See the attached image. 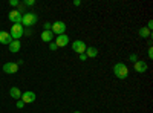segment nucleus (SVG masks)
I'll return each mask as SVG.
<instances>
[{
    "instance_id": "1",
    "label": "nucleus",
    "mask_w": 153,
    "mask_h": 113,
    "mask_svg": "<svg viewBox=\"0 0 153 113\" xmlns=\"http://www.w3.org/2000/svg\"><path fill=\"white\" fill-rule=\"evenodd\" d=\"M113 75L120 80H126L129 77V69H127V66L124 63H117V64L113 66Z\"/></svg>"
},
{
    "instance_id": "2",
    "label": "nucleus",
    "mask_w": 153,
    "mask_h": 113,
    "mask_svg": "<svg viewBox=\"0 0 153 113\" xmlns=\"http://www.w3.org/2000/svg\"><path fill=\"white\" fill-rule=\"evenodd\" d=\"M9 35L12 37V40H20L22 37L25 35V29L22 24H12L11 26V31H9Z\"/></svg>"
},
{
    "instance_id": "3",
    "label": "nucleus",
    "mask_w": 153,
    "mask_h": 113,
    "mask_svg": "<svg viewBox=\"0 0 153 113\" xmlns=\"http://www.w3.org/2000/svg\"><path fill=\"white\" fill-rule=\"evenodd\" d=\"M37 23V16L32 14V12H25L22 16V26H32V24Z\"/></svg>"
},
{
    "instance_id": "4",
    "label": "nucleus",
    "mask_w": 153,
    "mask_h": 113,
    "mask_svg": "<svg viewBox=\"0 0 153 113\" xmlns=\"http://www.w3.org/2000/svg\"><path fill=\"white\" fill-rule=\"evenodd\" d=\"M51 31H52V34L54 35H63L65 34V31H66V24H65V21H55V23H52V28H51Z\"/></svg>"
},
{
    "instance_id": "5",
    "label": "nucleus",
    "mask_w": 153,
    "mask_h": 113,
    "mask_svg": "<svg viewBox=\"0 0 153 113\" xmlns=\"http://www.w3.org/2000/svg\"><path fill=\"white\" fill-rule=\"evenodd\" d=\"M72 49H74V52H76L78 55H81V54L86 52L87 46H86V43L81 41V40H75V41L72 43Z\"/></svg>"
},
{
    "instance_id": "6",
    "label": "nucleus",
    "mask_w": 153,
    "mask_h": 113,
    "mask_svg": "<svg viewBox=\"0 0 153 113\" xmlns=\"http://www.w3.org/2000/svg\"><path fill=\"white\" fill-rule=\"evenodd\" d=\"M54 43L57 44V47H65V46H68V44H69V37H68L66 34H63V35H57Z\"/></svg>"
},
{
    "instance_id": "7",
    "label": "nucleus",
    "mask_w": 153,
    "mask_h": 113,
    "mask_svg": "<svg viewBox=\"0 0 153 113\" xmlns=\"http://www.w3.org/2000/svg\"><path fill=\"white\" fill-rule=\"evenodd\" d=\"M9 20L14 23V24H22V14L17 11V9H12V11H9Z\"/></svg>"
},
{
    "instance_id": "8",
    "label": "nucleus",
    "mask_w": 153,
    "mask_h": 113,
    "mask_svg": "<svg viewBox=\"0 0 153 113\" xmlns=\"http://www.w3.org/2000/svg\"><path fill=\"white\" fill-rule=\"evenodd\" d=\"M17 70H19V64H17V63L9 61V63H5V64H3V72L5 73H17Z\"/></svg>"
},
{
    "instance_id": "9",
    "label": "nucleus",
    "mask_w": 153,
    "mask_h": 113,
    "mask_svg": "<svg viewBox=\"0 0 153 113\" xmlns=\"http://www.w3.org/2000/svg\"><path fill=\"white\" fill-rule=\"evenodd\" d=\"M22 101H23L25 104H31V103H34V101H35V93L31 92V90L22 93Z\"/></svg>"
},
{
    "instance_id": "10",
    "label": "nucleus",
    "mask_w": 153,
    "mask_h": 113,
    "mask_svg": "<svg viewBox=\"0 0 153 113\" xmlns=\"http://www.w3.org/2000/svg\"><path fill=\"white\" fill-rule=\"evenodd\" d=\"M12 41V37L9 35V32L6 31H0V44H8Z\"/></svg>"
},
{
    "instance_id": "11",
    "label": "nucleus",
    "mask_w": 153,
    "mask_h": 113,
    "mask_svg": "<svg viewBox=\"0 0 153 113\" xmlns=\"http://www.w3.org/2000/svg\"><path fill=\"white\" fill-rule=\"evenodd\" d=\"M133 67H135V70H136L138 73H144V72L147 70L149 66H147V63H146V61H136Z\"/></svg>"
},
{
    "instance_id": "12",
    "label": "nucleus",
    "mask_w": 153,
    "mask_h": 113,
    "mask_svg": "<svg viewBox=\"0 0 153 113\" xmlns=\"http://www.w3.org/2000/svg\"><path fill=\"white\" fill-rule=\"evenodd\" d=\"M20 49H22V43H20V40H12V41L9 43V51H11L12 54L19 52Z\"/></svg>"
},
{
    "instance_id": "13",
    "label": "nucleus",
    "mask_w": 153,
    "mask_h": 113,
    "mask_svg": "<svg viewBox=\"0 0 153 113\" xmlns=\"http://www.w3.org/2000/svg\"><path fill=\"white\" fill-rule=\"evenodd\" d=\"M54 37H55V35L52 34V31H43V32H42V40H43L45 43H51Z\"/></svg>"
},
{
    "instance_id": "14",
    "label": "nucleus",
    "mask_w": 153,
    "mask_h": 113,
    "mask_svg": "<svg viewBox=\"0 0 153 113\" xmlns=\"http://www.w3.org/2000/svg\"><path fill=\"white\" fill-rule=\"evenodd\" d=\"M84 54H86L87 58H95V57L98 55V49L94 47V46H91V47H87V49H86V52H84Z\"/></svg>"
},
{
    "instance_id": "15",
    "label": "nucleus",
    "mask_w": 153,
    "mask_h": 113,
    "mask_svg": "<svg viewBox=\"0 0 153 113\" xmlns=\"http://www.w3.org/2000/svg\"><path fill=\"white\" fill-rule=\"evenodd\" d=\"M138 34H139V37H141V38H150V37H152V31L147 29L146 26H143L141 29H139Z\"/></svg>"
},
{
    "instance_id": "16",
    "label": "nucleus",
    "mask_w": 153,
    "mask_h": 113,
    "mask_svg": "<svg viewBox=\"0 0 153 113\" xmlns=\"http://www.w3.org/2000/svg\"><path fill=\"white\" fill-rule=\"evenodd\" d=\"M9 95L12 98H16V99H20L22 98V92H20L19 87H11V89H9Z\"/></svg>"
},
{
    "instance_id": "17",
    "label": "nucleus",
    "mask_w": 153,
    "mask_h": 113,
    "mask_svg": "<svg viewBox=\"0 0 153 113\" xmlns=\"http://www.w3.org/2000/svg\"><path fill=\"white\" fill-rule=\"evenodd\" d=\"M51 28H52V23H49V21L43 24V31H51Z\"/></svg>"
},
{
    "instance_id": "18",
    "label": "nucleus",
    "mask_w": 153,
    "mask_h": 113,
    "mask_svg": "<svg viewBox=\"0 0 153 113\" xmlns=\"http://www.w3.org/2000/svg\"><path fill=\"white\" fill-rule=\"evenodd\" d=\"M129 60H130V61H133V63H136V61H138V55H136V54H130Z\"/></svg>"
},
{
    "instance_id": "19",
    "label": "nucleus",
    "mask_w": 153,
    "mask_h": 113,
    "mask_svg": "<svg viewBox=\"0 0 153 113\" xmlns=\"http://www.w3.org/2000/svg\"><path fill=\"white\" fill-rule=\"evenodd\" d=\"M35 5V0H26L25 2V6H34Z\"/></svg>"
},
{
    "instance_id": "20",
    "label": "nucleus",
    "mask_w": 153,
    "mask_h": 113,
    "mask_svg": "<svg viewBox=\"0 0 153 113\" xmlns=\"http://www.w3.org/2000/svg\"><path fill=\"white\" fill-rule=\"evenodd\" d=\"M49 49H51V51H57L58 47H57V44H55L54 41H51V44H49Z\"/></svg>"
},
{
    "instance_id": "21",
    "label": "nucleus",
    "mask_w": 153,
    "mask_h": 113,
    "mask_svg": "<svg viewBox=\"0 0 153 113\" xmlns=\"http://www.w3.org/2000/svg\"><path fill=\"white\" fill-rule=\"evenodd\" d=\"M17 8H19V9H17V11H19V12H20V14H22V12H25V3H22V5H20V3H19V6H17Z\"/></svg>"
},
{
    "instance_id": "22",
    "label": "nucleus",
    "mask_w": 153,
    "mask_h": 113,
    "mask_svg": "<svg viewBox=\"0 0 153 113\" xmlns=\"http://www.w3.org/2000/svg\"><path fill=\"white\" fill-rule=\"evenodd\" d=\"M9 5L14 6V8H17V6H19V2H17V0H9Z\"/></svg>"
},
{
    "instance_id": "23",
    "label": "nucleus",
    "mask_w": 153,
    "mask_h": 113,
    "mask_svg": "<svg viewBox=\"0 0 153 113\" xmlns=\"http://www.w3.org/2000/svg\"><path fill=\"white\" fill-rule=\"evenodd\" d=\"M25 107V103L22 101V99H19V101H17V109H23Z\"/></svg>"
},
{
    "instance_id": "24",
    "label": "nucleus",
    "mask_w": 153,
    "mask_h": 113,
    "mask_svg": "<svg viewBox=\"0 0 153 113\" xmlns=\"http://www.w3.org/2000/svg\"><path fill=\"white\" fill-rule=\"evenodd\" d=\"M149 58H150V60L153 58V49H152V46L149 47Z\"/></svg>"
},
{
    "instance_id": "25",
    "label": "nucleus",
    "mask_w": 153,
    "mask_h": 113,
    "mask_svg": "<svg viewBox=\"0 0 153 113\" xmlns=\"http://www.w3.org/2000/svg\"><path fill=\"white\" fill-rule=\"evenodd\" d=\"M86 60H87L86 54H81V55H80V61H86Z\"/></svg>"
},
{
    "instance_id": "26",
    "label": "nucleus",
    "mask_w": 153,
    "mask_h": 113,
    "mask_svg": "<svg viewBox=\"0 0 153 113\" xmlns=\"http://www.w3.org/2000/svg\"><path fill=\"white\" fill-rule=\"evenodd\" d=\"M74 5H75V6H80L81 2H80V0H74Z\"/></svg>"
},
{
    "instance_id": "27",
    "label": "nucleus",
    "mask_w": 153,
    "mask_h": 113,
    "mask_svg": "<svg viewBox=\"0 0 153 113\" xmlns=\"http://www.w3.org/2000/svg\"><path fill=\"white\" fill-rule=\"evenodd\" d=\"M74 113H81V112H78V110H75V112H74Z\"/></svg>"
}]
</instances>
